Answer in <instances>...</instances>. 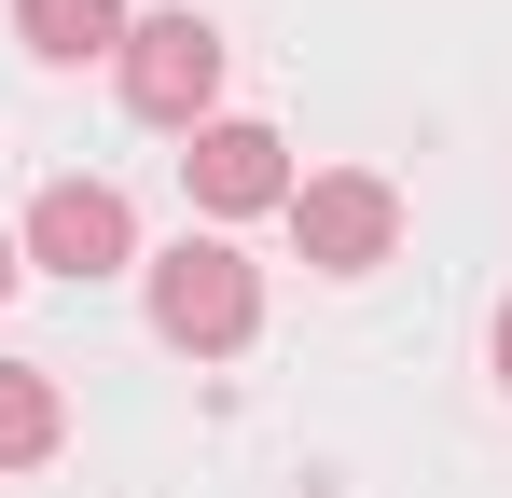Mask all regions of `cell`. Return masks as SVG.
I'll return each instance as SVG.
<instances>
[{
    "label": "cell",
    "instance_id": "9c48e42d",
    "mask_svg": "<svg viewBox=\"0 0 512 498\" xmlns=\"http://www.w3.org/2000/svg\"><path fill=\"white\" fill-rule=\"evenodd\" d=\"M499 388H512V305H499Z\"/></svg>",
    "mask_w": 512,
    "mask_h": 498
},
{
    "label": "cell",
    "instance_id": "6da1fadb",
    "mask_svg": "<svg viewBox=\"0 0 512 498\" xmlns=\"http://www.w3.org/2000/svg\"><path fill=\"white\" fill-rule=\"evenodd\" d=\"M153 332H167L180 360H222V346L263 332V277H250L222 236H180L167 263H153Z\"/></svg>",
    "mask_w": 512,
    "mask_h": 498
},
{
    "label": "cell",
    "instance_id": "3957f363",
    "mask_svg": "<svg viewBox=\"0 0 512 498\" xmlns=\"http://www.w3.org/2000/svg\"><path fill=\"white\" fill-rule=\"evenodd\" d=\"M291 236H305L319 277H360V263H388V236H402V194L374 166H319V180H291Z\"/></svg>",
    "mask_w": 512,
    "mask_h": 498
},
{
    "label": "cell",
    "instance_id": "52a82bcc",
    "mask_svg": "<svg viewBox=\"0 0 512 498\" xmlns=\"http://www.w3.org/2000/svg\"><path fill=\"white\" fill-rule=\"evenodd\" d=\"M70 443V402H56V374L42 360H0V471H42Z\"/></svg>",
    "mask_w": 512,
    "mask_h": 498
},
{
    "label": "cell",
    "instance_id": "8992f818",
    "mask_svg": "<svg viewBox=\"0 0 512 498\" xmlns=\"http://www.w3.org/2000/svg\"><path fill=\"white\" fill-rule=\"evenodd\" d=\"M125 0H14V42L42 56V70H84V56H125Z\"/></svg>",
    "mask_w": 512,
    "mask_h": 498
},
{
    "label": "cell",
    "instance_id": "277c9868",
    "mask_svg": "<svg viewBox=\"0 0 512 498\" xmlns=\"http://www.w3.org/2000/svg\"><path fill=\"white\" fill-rule=\"evenodd\" d=\"M28 263H56V277H125V263H139L125 194H111V180H42V194H28Z\"/></svg>",
    "mask_w": 512,
    "mask_h": 498
},
{
    "label": "cell",
    "instance_id": "ba28073f",
    "mask_svg": "<svg viewBox=\"0 0 512 498\" xmlns=\"http://www.w3.org/2000/svg\"><path fill=\"white\" fill-rule=\"evenodd\" d=\"M14 277H28V249H14V236H0V305H14Z\"/></svg>",
    "mask_w": 512,
    "mask_h": 498
},
{
    "label": "cell",
    "instance_id": "7a4b0ae2",
    "mask_svg": "<svg viewBox=\"0 0 512 498\" xmlns=\"http://www.w3.org/2000/svg\"><path fill=\"white\" fill-rule=\"evenodd\" d=\"M111 70H125V111H139V125H208V97H222V28H194V14H139Z\"/></svg>",
    "mask_w": 512,
    "mask_h": 498
},
{
    "label": "cell",
    "instance_id": "5b68a950",
    "mask_svg": "<svg viewBox=\"0 0 512 498\" xmlns=\"http://www.w3.org/2000/svg\"><path fill=\"white\" fill-rule=\"evenodd\" d=\"M180 180H194V208L208 222H250V208H291V139L277 125H194V153H180Z\"/></svg>",
    "mask_w": 512,
    "mask_h": 498
}]
</instances>
